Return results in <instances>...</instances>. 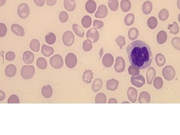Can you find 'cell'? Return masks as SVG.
Instances as JSON below:
<instances>
[{
  "mask_svg": "<svg viewBox=\"0 0 180 135\" xmlns=\"http://www.w3.org/2000/svg\"><path fill=\"white\" fill-rule=\"evenodd\" d=\"M127 52L131 64L140 69H147L152 63V51L145 42L141 40L133 42L127 47Z\"/></svg>",
  "mask_w": 180,
  "mask_h": 135,
  "instance_id": "cell-1",
  "label": "cell"
},
{
  "mask_svg": "<svg viewBox=\"0 0 180 135\" xmlns=\"http://www.w3.org/2000/svg\"><path fill=\"white\" fill-rule=\"evenodd\" d=\"M35 69L33 66H24L21 70V76L25 80H29L33 77Z\"/></svg>",
  "mask_w": 180,
  "mask_h": 135,
  "instance_id": "cell-2",
  "label": "cell"
},
{
  "mask_svg": "<svg viewBox=\"0 0 180 135\" xmlns=\"http://www.w3.org/2000/svg\"><path fill=\"white\" fill-rule=\"evenodd\" d=\"M30 13V8L28 5L26 3H22L18 7L17 13L19 17L23 19H27Z\"/></svg>",
  "mask_w": 180,
  "mask_h": 135,
  "instance_id": "cell-3",
  "label": "cell"
},
{
  "mask_svg": "<svg viewBox=\"0 0 180 135\" xmlns=\"http://www.w3.org/2000/svg\"><path fill=\"white\" fill-rule=\"evenodd\" d=\"M50 62L51 66L56 69L62 68L64 65L63 59L62 56L59 54H56L51 57Z\"/></svg>",
  "mask_w": 180,
  "mask_h": 135,
  "instance_id": "cell-4",
  "label": "cell"
},
{
  "mask_svg": "<svg viewBox=\"0 0 180 135\" xmlns=\"http://www.w3.org/2000/svg\"><path fill=\"white\" fill-rule=\"evenodd\" d=\"M162 73L165 79L168 81L172 80L176 76L175 70L172 66H167L163 68Z\"/></svg>",
  "mask_w": 180,
  "mask_h": 135,
  "instance_id": "cell-5",
  "label": "cell"
},
{
  "mask_svg": "<svg viewBox=\"0 0 180 135\" xmlns=\"http://www.w3.org/2000/svg\"><path fill=\"white\" fill-rule=\"evenodd\" d=\"M65 63L68 68L73 69L77 64V58L74 53H70L67 55L65 59Z\"/></svg>",
  "mask_w": 180,
  "mask_h": 135,
  "instance_id": "cell-6",
  "label": "cell"
},
{
  "mask_svg": "<svg viewBox=\"0 0 180 135\" xmlns=\"http://www.w3.org/2000/svg\"><path fill=\"white\" fill-rule=\"evenodd\" d=\"M74 35L71 31H68L64 34L63 42L66 46H71L74 43Z\"/></svg>",
  "mask_w": 180,
  "mask_h": 135,
  "instance_id": "cell-7",
  "label": "cell"
},
{
  "mask_svg": "<svg viewBox=\"0 0 180 135\" xmlns=\"http://www.w3.org/2000/svg\"><path fill=\"white\" fill-rule=\"evenodd\" d=\"M87 38L90 40L93 43H96L99 39L100 34L97 29L92 28L87 32Z\"/></svg>",
  "mask_w": 180,
  "mask_h": 135,
  "instance_id": "cell-8",
  "label": "cell"
},
{
  "mask_svg": "<svg viewBox=\"0 0 180 135\" xmlns=\"http://www.w3.org/2000/svg\"><path fill=\"white\" fill-rule=\"evenodd\" d=\"M131 83L136 87L141 88L145 84V80L142 75H138L135 77H132L131 79Z\"/></svg>",
  "mask_w": 180,
  "mask_h": 135,
  "instance_id": "cell-9",
  "label": "cell"
},
{
  "mask_svg": "<svg viewBox=\"0 0 180 135\" xmlns=\"http://www.w3.org/2000/svg\"><path fill=\"white\" fill-rule=\"evenodd\" d=\"M114 68L118 73H122L125 69V62L123 58L118 57L116 58Z\"/></svg>",
  "mask_w": 180,
  "mask_h": 135,
  "instance_id": "cell-10",
  "label": "cell"
},
{
  "mask_svg": "<svg viewBox=\"0 0 180 135\" xmlns=\"http://www.w3.org/2000/svg\"><path fill=\"white\" fill-rule=\"evenodd\" d=\"M108 10L107 7L104 5H100L98 8V10L95 14V17L100 19H103L107 16Z\"/></svg>",
  "mask_w": 180,
  "mask_h": 135,
  "instance_id": "cell-11",
  "label": "cell"
},
{
  "mask_svg": "<svg viewBox=\"0 0 180 135\" xmlns=\"http://www.w3.org/2000/svg\"><path fill=\"white\" fill-rule=\"evenodd\" d=\"M102 63L106 68H110L114 63V57L110 53L105 54L103 57Z\"/></svg>",
  "mask_w": 180,
  "mask_h": 135,
  "instance_id": "cell-12",
  "label": "cell"
},
{
  "mask_svg": "<svg viewBox=\"0 0 180 135\" xmlns=\"http://www.w3.org/2000/svg\"><path fill=\"white\" fill-rule=\"evenodd\" d=\"M11 30L14 34L20 37H24L25 34L24 28L19 24H13L11 26Z\"/></svg>",
  "mask_w": 180,
  "mask_h": 135,
  "instance_id": "cell-13",
  "label": "cell"
},
{
  "mask_svg": "<svg viewBox=\"0 0 180 135\" xmlns=\"http://www.w3.org/2000/svg\"><path fill=\"white\" fill-rule=\"evenodd\" d=\"M23 59L26 64L29 65L32 64L34 60V55L30 51H25L23 54Z\"/></svg>",
  "mask_w": 180,
  "mask_h": 135,
  "instance_id": "cell-14",
  "label": "cell"
},
{
  "mask_svg": "<svg viewBox=\"0 0 180 135\" xmlns=\"http://www.w3.org/2000/svg\"><path fill=\"white\" fill-rule=\"evenodd\" d=\"M17 74V67L13 64L9 65L5 69V74L7 77L12 78Z\"/></svg>",
  "mask_w": 180,
  "mask_h": 135,
  "instance_id": "cell-15",
  "label": "cell"
},
{
  "mask_svg": "<svg viewBox=\"0 0 180 135\" xmlns=\"http://www.w3.org/2000/svg\"><path fill=\"white\" fill-rule=\"evenodd\" d=\"M85 9L87 12L93 14L96 10V3L94 0H88L86 3Z\"/></svg>",
  "mask_w": 180,
  "mask_h": 135,
  "instance_id": "cell-16",
  "label": "cell"
},
{
  "mask_svg": "<svg viewBox=\"0 0 180 135\" xmlns=\"http://www.w3.org/2000/svg\"><path fill=\"white\" fill-rule=\"evenodd\" d=\"M128 98L131 102L135 103L137 101V98L138 92L137 90L133 87H130L128 90Z\"/></svg>",
  "mask_w": 180,
  "mask_h": 135,
  "instance_id": "cell-17",
  "label": "cell"
},
{
  "mask_svg": "<svg viewBox=\"0 0 180 135\" xmlns=\"http://www.w3.org/2000/svg\"><path fill=\"white\" fill-rule=\"evenodd\" d=\"M64 6L68 12H73L75 10L76 4L75 0H64Z\"/></svg>",
  "mask_w": 180,
  "mask_h": 135,
  "instance_id": "cell-18",
  "label": "cell"
},
{
  "mask_svg": "<svg viewBox=\"0 0 180 135\" xmlns=\"http://www.w3.org/2000/svg\"><path fill=\"white\" fill-rule=\"evenodd\" d=\"M42 93L45 98H50L53 95V89L51 85H46L42 89Z\"/></svg>",
  "mask_w": 180,
  "mask_h": 135,
  "instance_id": "cell-19",
  "label": "cell"
},
{
  "mask_svg": "<svg viewBox=\"0 0 180 135\" xmlns=\"http://www.w3.org/2000/svg\"><path fill=\"white\" fill-rule=\"evenodd\" d=\"M119 84V83L117 80L112 79L108 80L107 81V84H106L107 89L110 91H115L118 88Z\"/></svg>",
  "mask_w": 180,
  "mask_h": 135,
  "instance_id": "cell-20",
  "label": "cell"
},
{
  "mask_svg": "<svg viewBox=\"0 0 180 135\" xmlns=\"http://www.w3.org/2000/svg\"><path fill=\"white\" fill-rule=\"evenodd\" d=\"M93 73L91 70H86L83 76V81L86 84H90L93 79Z\"/></svg>",
  "mask_w": 180,
  "mask_h": 135,
  "instance_id": "cell-21",
  "label": "cell"
},
{
  "mask_svg": "<svg viewBox=\"0 0 180 135\" xmlns=\"http://www.w3.org/2000/svg\"><path fill=\"white\" fill-rule=\"evenodd\" d=\"M151 101V96L150 94L147 92H143L140 94L139 102L141 104H148Z\"/></svg>",
  "mask_w": 180,
  "mask_h": 135,
  "instance_id": "cell-22",
  "label": "cell"
},
{
  "mask_svg": "<svg viewBox=\"0 0 180 135\" xmlns=\"http://www.w3.org/2000/svg\"><path fill=\"white\" fill-rule=\"evenodd\" d=\"M41 52L43 55L47 57H49L54 53V50L51 47L48 46L46 45H43L42 47Z\"/></svg>",
  "mask_w": 180,
  "mask_h": 135,
  "instance_id": "cell-23",
  "label": "cell"
},
{
  "mask_svg": "<svg viewBox=\"0 0 180 135\" xmlns=\"http://www.w3.org/2000/svg\"><path fill=\"white\" fill-rule=\"evenodd\" d=\"M156 75V70L154 68H150L147 71V83L149 85H151L152 83V81L153 80L154 78H155Z\"/></svg>",
  "mask_w": 180,
  "mask_h": 135,
  "instance_id": "cell-24",
  "label": "cell"
},
{
  "mask_svg": "<svg viewBox=\"0 0 180 135\" xmlns=\"http://www.w3.org/2000/svg\"><path fill=\"white\" fill-rule=\"evenodd\" d=\"M167 34L164 31H161L157 35V42L159 44H164L167 40Z\"/></svg>",
  "mask_w": 180,
  "mask_h": 135,
  "instance_id": "cell-25",
  "label": "cell"
},
{
  "mask_svg": "<svg viewBox=\"0 0 180 135\" xmlns=\"http://www.w3.org/2000/svg\"><path fill=\"white\" fill-rule=\"evenodd\" d=\"M103 86V81L100 78L95 79L92 84V90L94 92H97L100 91Z\"/></svg>",
  "mask_w": 180,
  "mask_h": 135,
  "instance_id": "cell-26",
  "label": "cell"
},
{
  "mask_svg": "<svg viewBox=\"0 0 180 135\" xmlns=\"http://www.w3.org/2000/svg\"><path fill=\"white\" fill-rule=\"evenodd\" d=\"M152 9H153V4L150 1H148L143 4L142 11L144 14H150L151 12H152Z\"/></svg>",
  "mask_w": 180,
  "mask_h": 135,
  "instance_id": "cell-27",
  "label": "cell"
},
{
  "mask_svg": "<svg viewBox=\"0 0 180 135\" xmlns=\"http://www.w3.org/2000/svg\"><path fill=\"white\" fill-rule=\"evenodd\" d=\"M73 29L76 35L79 37L83 38L84 37L85 33L82 28L79 26V25L76 24H74L73 25Z\"/></svg>",
  "mask_w": 180,
  "mask_h": 135,
  "instance_id": "cell-28",
  "label": "cell"
},
{
  "mask_svg": "<svg viewBox=\"0 0 180 135\" xmlns=\"http://www.w3.org/2000/svg\"><path fill=\"white\" fill-rule=\"evenodd\" d=\"M131 3L129 0H122L121 2V8L124 12H128L131 8Z\"/></svg>",
  "mask_w": 180,
  "mask_h": 135,
  "instance_id": "cell-29",
  "label": "cell"
},
{
  "mask_svg": "<svg viewBox=\"0 0 180 135\" xmlns=\"http://www.w3.org/2000/svg\"><path fill=\"white\" fill-rule=\"evenodd\" d=\"M30 49L35 52H38L40 48V43L37 39H33L30 44Z\"/></svg>",
  "mask_w": 180,
  "mask_h": 135,
  "instance_id": "cell-30",
  "label": "cell"
},
{
  "mask_svg": "<svg viewBox=\"0 0 180 135\" xmlns=\"http://www.w3.org/2000/svg\"><path fill=\"white\" fill-rule=\"evenodd\" d=\"M45 40L48 44H54L56 41V36L55 34L52 32L48 33L45 36Z\"/></svg>",
  "mask_w": 180,
  "mask_h": 135,
  "instance_id": "cell-31",
  "label": "cell"
},
{
  "mask_svg": "<svg viewBox=\"0 0 180 135\" xmlns=\"http://www.w3.org/2000/svg\"><path fill=\"white\" fill-rule=\"evenodd\" d=\"M37 66L40 69L45 70L47 68V62L44 58L39 57L37 60Z\"/></svg>",
  "mask_w": 180,
  "mask_h": 135,
  "instance_id": "cell-32",
  "label": "cell"
},
{
  "mask_svg": "<svg viewBox=\"0 0 180 135\" xmlns=\"http://www.w3.org/2000/svg\"><path fill=\"white\" fill-rule=\"evenodd\" d=\"M107 103V97L105 94L103 93H100L97 94L95 98V103L106 104Z\"/></svg>",
  "mask_w": 180,
  "mask_h": 135,
  "instance_id": "cell-33",
  "label": "cell"
},
{
  "mask_svg": "<svg viewBox=\"0 0 180 135\" xmlns=\"http://www.w3.org/2000/svg\"><path fill=\"white\" fill-rule=\"evenodd\" d=\"M168 29L170 31V33L173 34L174 35H177L180 31L178 25L176 22H174L172 24H169L168 27Z\"/></svg>",
  "mask_w": 180,
  "mask_h": 135,
  "instance_id": "cell-34",
  "label": "cell"
},
{
  "mask_svg": "<svg viewBox=\"0 0 180 135\" xmlns=\"http://www.w3.org/2000/svg\"><path fill=\"white\" fill-rule=\"evenodd\" d=\"M156 62L159 67H162L166 63V58L163 55L159 53L156 56Z\"/></svg>",
  "mask_w": 180,
  "mask_h": 135,
  "instance_id": "cell-35",
  "label": "cell"
},
{
  "mask_svg": "<svg viewBox=\"0 0 180 135\" xmlns=\"http://www.w3.org/2000/svg\"><path fill=\"white\" fill-rule=\"evenodd\" d=\"M129 38L131 40H136L139 35V31L136 28H132L129 31Z\"/></svg>",
  "mask_w": 180,
  "mask_h": 135,
  "instance_id": "cell-36",
  "label": "cell"
},
{
  "mask_svg": "<svg viewBox=\"0 0 180 135\" xmlns=\"http://www.w3.org/2000/svg\"><path fill=\"white\" fill-rule=\"evenodd\" d=\"M147 24L149 28L151 29H154L158 25V20L155 17H151L148 20Z\"/></svg>",
  "mask_w": 180,
  "mask_h": 135,
  "instance_id": "cell-37",
  "label": "cell"
},
{
  "mask_svg": "<svg viewBox=\"0 0 180 135\" xmlns=\"http://www.w3.org/2000/svg\"><path fill=\"white\" fill-rule=\"evenodd\" d=\"M92 20L89 16H84L82 19V24L84 28H88L92 25Z\"/></svg>",
  "mask_w": 180,
  "mask_h": 135,
  "instance_id": "cell-38",
  "label": "cell"
},
{
  "mask_svg": "<svg viewBox=\"0 0 180 135\" xmlns=\"http://www.w3.org/2000/svg\"><path fill=\"white\" fill-rule=\"evenodd\" d=\"M169 16V13L166 9H163L161 10L159 13V18L162 21H165L168 19Z\"/></svg>",
  "mask_w": 180,
  "mask_h": 135,
  "instance_id": "cell-39",
  "label": "cell"
},
{
  "mask_svg": "<svg viewBox=\"0 0 180 135\" xmlns=\"http://www.w3.org/2000/svg\"><path fill=\"white\" fill-rule=\"evenodd\" d=\"M108 6L112 11H117L119 8V2L118 0H109Z\"/></svg>",
  "mask_w": 180,
  "mask_h": 135,
  "instance_id": "cell-40",
  "label": "cell"
},
{
  "mask_svg": "<svg viewBox=\"0 0 180 135\" xmlns=\"http://www.w3.org/2000/svg\"><path fill=\"white\" fill-rule=\"evenodd\" d=\"M128 72L132 76H136L140 74V69L136 66L132 65L128 69Z\"/></svg>",
  "mask_w": 180,
  "mask_h": 135,
  "instance_id": "cell-41",
  "label": "cell"
},
{
  "mask_svg": "<svg viewBox=\"0 0 180 135\" xmlns=\"http://www.w3.org/2000/svg\"><path fill=\"white\" fill-rule=\"evenodd\" d=\"M135 16L133 14H129L125 18V23L127 26H130L133 25L134 22Z\"/></svg>",
  "mask_w": 180,
  "mask_h": 135,
  "instance_id": "cell-42",
  "label": "cell"
},
{
  "mask_svg": "<svg viewBox=\"0 0 180 135\" xmlns=\"http://www.w3.org/2000/svg\"><path fill=\"white\" fill-rule=\"evenodd\" d=\"M154 86L157 89H161L163 86V79L161 77H158L155 78L154 80Z\"/></svg>",
  "mask_w": 180,
  "mask_h": 135,
  "instance_id": "cell-43",
  "label": "cell"
},
{
  "mask_svg": "<svg viewBox=\"0 0 180 135\" xmlns=\"http://www.w3.org/2000/svg\"><path fill=\"white\" fill-rule=\"evenodd\" d=\"M93 48L92 42L90 40H86L84 42L83 45V48L85 52H89Z\"/></svg>",
  "mask_w": 180,
  "mask_h": 135,
  "instance_id": "cell-44",
  "label": "cell"
},
{
  "mask_svg": "<svg viewBox=\"0 0 180 135\" xmlns=\"http://www.w3.org/2000/svg\"><path fill=\"white\" fill-rule=\"evenodd\" d=\"M116 42L117 43L120 48V49H122L123 47L125 46L126 44V40L125 37L122 36H119L116 39Z\"/></svg>",
  "mask_w": 180,
  "mask_h": 135,
  "instance_id": "cell-45",
  "label": "cell"
},
{
  "mask_svg": "<svg viewBox=\"0 0 180 135\" xmlns=\"http://www.w3.org/2000/svg\"><path fill=\"white\" fill-rule=\"evenodd\" d=\"M172 44L175 49L178 51H180V38L178 37H174L172 40Z\"/></svg>",
  "mask_w": 180,
  "mask_h": 135,
  "instance_id": "cell-46",
  "label": "cell"
},
{
  "mask_svg": "<svg viewBox=\"0 0 180 135\" xmlns=\"http://www.w3.org/2000/svg\"><path fill=\"white\" fill-rule=\"evenodd\" d=\"M59 19L61 22L64 23L68 21L69 19V15L67 12L65 11H62L59 15Z\"/></svg>",
  "mask_w": 180,
  "mask_h": 135,
  "instance_id": "cell-47",
  "label": "cell"
},
{
  "mask_svg": "<svg viewBox=\"0 0 180 135\" xmlns=\"http://www.w3.org/2000/svg\"><path fill=\"white\" fill-rule=\"evenodd\" d=\"M7 33V27L4 23H0V37H5Z\"/></svg>",
  "mask_w": 180,
  "mask_h": 135,
  "instance_id": "cell-48",
  "label": "cell"
},
{
  "mask_svg": "<svg viewBox=\"0 0 180 135\" xmlns=\"http://www.w3.org/2000/svg\"><path fill=\"white\" fill-rule=\"evenodd\" d=\"M8 104H19L20 103V99L17 95H12L8 99Z\"/></svg>",
  "mask_w": 180,
  "mask_h": 135,
  "instance_id": "cell-49",
  "label": "cell"
},
{
  "mask_svg": "<svg viewBox=\"0 0 180 135\" xmlns=\"http://www.w3.org/2000/svg\"><path fill=\"white\" fill-rule=\"evenodd\" d=\"M94 28L97 30H100L104 26V23L101 21L95 20L93 22Z\"/></svg>",
  "mask_w": 180,
  "mask_h": 135,
  "instance_id": "cell-50",
  "label": "cell"
},
{
  "mask_svg": "<svg viewBox=\"0 0 180 135\" xmlns=\"http://www.w3.org/2000/svg\"><path fill=\"white\" fill-rule=\"evenodd\" d=\"M15 58H16V55L15 54V53L13 52L12 51L8 52L6 54V59L7 60L9 61H12L14 60Z\"/></svg>",
  "mask_w": 180,
  "mask_h": 135,
  "instance_id": "cell-51",
  "label": "cell"
},
{
  "mask_svg": "<svg viewBox=\"0 0 180 135\" xmlns=\"http://www.w3.org/2000/svg\"><path fill=\"white\" fill-rule=\"evenodd\" d=\"M34 1L36 6L39 7H42L44 6L46 0H34Z\"/></svg>",
  "mask_w": 180,
  "mask_h": 135,
  "instance_id": "cell-52",
  "label": "cell"
},
{
  "mask_svg": "<svg viewBox=\"0 0 180 135\" xmlns=\"http://www.w3.org/2000/svg\"><path fill=\"white\" fill-rule=\"evenodd\" d=\"M57 2V0H46L47 5L49 7L54 6Z\"/></svg>",
  "mask_w": 180,
  "mask_h": 135,
  "instance_id": "cell-53",
  "label": "cell"
},
{
  "mask_svg": "<svg viewBox=\"0 0 180 135\" xmlns=\"http://www.w3.org/2000/svg\"><path fill=\"white\" fill-rule=\"evenodd\" d=\"M6 98V94L2 90H0V101H2L5 99Z\"/></svg>",
  "mask_w": 180,
  "mask_h": 135,
  "instance_id": "cell-54",
  "label": "cell"
},
{
  "mask_svg": "<svg viewBox=\"0 0 180 135\" xmlns=\"http://www.w3.org/2000/svg\"><path fill=\"white\" fill-rule=\"evenodd\" d=\"M109 104H118V102L117 100L115 98H111L109 100V102H108Z\"/></svg>",
  "mask_w": 180,
  "mask_h": 135,
  "instance_id": "cell-55",
  "label": "cell"
},
{
  "mask_svg": "<svg viewBox=\"0 0 180 135\" xmlns=\"http://www.w3.org/2000/svg\"><path fill=\"white\" fill-rule=\"evenodd\" d=\"M7 0H0V7L3 6L6 2Z\"/></svg>",
  "mask_w": 180,
  "mask_h": 135,
  "instance_id": "cell-56",
  "label": "cell"
},
{
  "mask_svg": "<svg viewBox=\"0 0 180 135\" xmlns=\"http://www.w3.org/2000/svg\"><path fill=\"white\" fill-rule=\"evenodd\" d=\"M177 6H178L179 9L180 10V0L177 1Z\"/></svg>",
  "mask_w": 180,
  "mask_h": 135,
  "instance_id": "cell-57",
  "label": "cell"
},
{
  "mask_svg": "<svg viewBox=\"0 0 180 135\" xmlns=\"http://www.w3.org/2000/svg\"><path fill=\"white\" fill-rule=\"evenodd\" d=\"M178 20H179V22L180 23V14H179Z\"/></svg>",
  "mask_w": 180,
  "mask_h": 135,
  "instance_id": "cell-58",
  "label": "cell"
},
{
  "mask_svg": "<svg viewBox=\"0 0 180 135\" xmlns=\"http://www.w3.org/2000/svg\"><path fill=\"white\" fill-rule=\"evenodd\" d=\"M128 103V104H129L130 103L129 102H123V103Z\"/></svg>",
  "mask_w": 180,
  "mask_h": 135,
  "instance_id": "cell-59",
  "label": "cell"
},
{
  "mask_svg": "<svg viewBox=\"0 0 180 135\" xmlns=\"http://www.w3.org/2000/svg\"><path fill=\"white\" fill-rule=\"evenodd\" d=\"M76 1H77V0H76Z\"/></svg>",
  "mask_w": 180,
  "mask_h": 135,
  "instance_id": "cell-60",
  "label": "cell"
}]
</instances>
